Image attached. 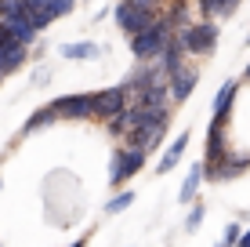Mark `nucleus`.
I'll return each instance as SVG.
<instances>
[{"label":"nucleus","mask_w":250,"mask_h":247,"mask_svg":"<svg viewBox=\"0 0 250 247\" xmlns=\"http://www.w3.org/2000/svg\"><path fill=\"white\" fill-rule=\"evenodd\" d=\"M58 116H55V109L51 106H40V109H33L29 116H25V124H22V135H33V131H40V127H51Z\"/></svg>","instance_id":"obj_18"},{"label":"nucleus","mask_w":250,"mask_h":247,"mask_svg":"<svg viewBox=\"0 0 250 247\" xmlns=\"http://www.w3.org/2000/svg\"><path fill=\"white\" fill-rule=\"evenodd\" d=\"M58 120H94V95L91 91H73V95H58L51 102Z\"/></svg>","instance_id":"obj_7"},{"label":"nucleus","mask_w":250,"mask_h":247,"mask_svg":"<svg viewBox=\"0 0 250 247\" xmlns=\"http://www.w3.org/2000/svg\"><path fill=\"white\" fill-rule=\"evenodd\" d=\"M236 95H239V80H225L218 88V95H214V120H221V124H229V113H232V106H236Z\"/></svg>","instance_id":"obj_13"},{"label":"nucleus","mask_w":250,"mask_h":247,"mask_svg":"<svg viewBox=\"0 0 250 247\" xmlns=\"http://www.w3.org/2000/svg\"><path fill=\"white\" fill-rule=\"evenodd\" d=\"M196 84H200V69H196L192 62H185V66H178L174 73H167L170 106H182V102H188V95L196 91Z\"/></svg>","instance_id":"obj_9"},{"label":"nucleus","mask_w":250,"mask_h":247,"mask_svg":"<svg viewBox=\"0 0 250 247\" xmlns=\"http://www.w3.org/2000/svg\"><path fill=\"white\" fill-rule=\"evenodd\" d=\"M203 167V164H200ZM250 167V149H232L229 146V153L218 160V164H210V167H203V178H210V182H232V178H239Z\"/></svg>","instance_id":"obj_8"},{"label":"nucleus","mask_w":250,"mask_h":247,"mask_svg":"<svg viewBox=\"0 0 250 247\" xmlns=\"http://www.w3.org/2000/svg\"><path fill=\"white\" fill-rule=\"evenodd\" d=\"M156 19H160V7H138L131 0H116L113 4V22L124 37H134L138 29H145V25L156 22Z\"/></svg>","instance_id":"obj_4"},{"label":"nucleus","mask_w":250,"mask_h":247,"mask_svg":"<svg viewBox=\"0 0 250 247\" xmlns=\"http://www.w3.org/2000/svg\"><path fill=\"white\" fill-rule=\"evenodd\" d=\"M0 185H4V182H0Z\"/></svg>","instance_id":"obj_28"},{"label":"nucleus","mask_w":250,"mask_h":247,"mask_svg":"<svg viewBox=\"0 0 250 247\" xmlns=\"http://www.w3.org/2000/svg\"><path fill=\"white\" fill-rule=\"evenodd\" d=\"M145 157H149V153L131 149V146H120V149L113 153V160H109V185H113V189L127 185V182H131V178L145 167Z\"/></svg>","instance_id":"obj_6"},{"label":"nucleus","mask_w":250,"mask_h":247,"mask_svg":"<svg viewBox=\"0 0 250 247\" xmlns=\"http://www.w3.org/2000/svg\"><path fill=\"white\" fill-rule=\"evenodd\" d=\"M188 138H192V135H188V131H182L174 142H170V146H167V153H163V157H160V164H156V175H170L178 164H182V157H185V149H188Z\"/></svg>","instance_id":"obj_14"},{"label":"nucleus","mask_w":250,"mask_h":247,"mask_svg":"<svg viewBox=\"0 0 250 247\" xmlns=\"http://www.w3.org/2000/svg\"><path fill=\"white\" fill-rule=\"evenodd\" d=\"M124 106H127V91L120 88V84L94 91V120H113Z\"/></svg>","instance_id":"obj_10"},{"label":"nucleus","mask_w":250,"mask_h":247,"mask_svg":"<svg viewBox=\"0 0 250 247\" xmlns=\"http://www.w3.org/2000/svg\"><path fill=\"white\" fill-rule=\"evenodd\" d=\"M203 218H207V203H196V207L185 215V233H196V229L203 225Z\"/></svg>","instance_id":"obj_21"},{"label":"nucleus","mask_w":250,"mask_h":247,"mask_svg":"<svg viewBox=\"0 0 250 247\" xmlns=\"http://www.w3.org/2000/svg\"><path fill=\"white\" fill-rule=\"evenodd\" d=\"M22 4H25V19L33 22V29L44 33L51 22H58V19H65V15H73L76 0H22Z\"/></svg>","instance_id":"obj_5"},{"label":"nucleus","mask_w":250,"mask_h":247,"mask_svg":"<svg viewBox=\"0 0 250 247\" xmlns=\"http://www.w3.org/2000/svg\"><path fill=\"white\" fill-rule=\"evenodd\" d=\"M47 80H51V69H47V66H40V69H33V88H44Z\"/></svg>","instance_id":"obj_23"},{"label":"nucleus","mask_w":250,"mask_h":247,"mask_svg":"<svg viewBox=\"0 0 250 247\" xmlns=\"http://www.w3.org/2000/svg\"><path fill=\"white\" fill-rule=\"evenodd\" d=\"M239 233H243V229H239V222H229V225H225V236H221V244H218V247H236Z\"/></svg>","instance_id":"obj_22"},{"label":"nucleus","mask_w":250,"mask_h":247,"mask_svg":"<svg viewBox=\"0 0 250 247\" xmlns=\"http://www.w3.org/2000/svg\"><path fill=\"white\" fill-rule=\"evenodd\" d=\"M19 19H25L22 0H0V22H19Z\"/></svg>","instance_id":"obj_19"},{"label":"nucleus","mask_w":250,"mask_h":247,"mask_svg":"<svg viewBox=\"0 0 250 247\" xmlns=\"http://www.w3.org/2000/svg\"><path fill=\"white\" fill-rule=\"evenodd\" d=\"M200 185H203V167H200V164H192V167L185 171L182 189H178V203H192V200H196V193H200Z\"/></svg>","instance_id":"obj_17"},{"label":"nucleus","mask_w":250,"mask_h":247,"mask_svg":"<svg viewBox=\"0 0 250 247\" xmlns=\"http://www.w3.org/2000/svg\"><path fill=\"white\" fill-rule=\"evenodd\" d=\"M69 247H87V236H80V240H73Z\"/></svg>","instance_id":"obj_26"},{"label":"nucleus","mask_w":250,"mask_h":247,"mask_svg":"<svg viewBox=\"0 0 250 247\" xmlns=\"http://www.w3.org/2000/svg\"><path fill=\"white\" fill-rule=\"evenodd\" d=\"M170 25H167V19H160L156 22H149L145 25V29H138L134 37H127V44H131V55L138 58V62H156V55L163 51V44H167L170 40Z\"/></svg>","instance_id":"obj_2"},{"label":"nucleus","mask_w":250,"mask_h":247,"mask_svg":"<svg viewBox=\"0 0 250 247\" xmlns=\"http://www.w3.org/2000/svg\"><path fill=\"white\" fill-rule=\"evenodd\" d=\"M243 80H250V62H247V69H243Z\"/></svg>","instance_id":"obj_27"},{"label":"nucleus","mask_w":250,"mask_h":247,"mask_svg":"<svg viewBox=\"0 0 250 247\" xmlns=\"http://www.w3.org/2000/svg\"><path fill=\"white\" fill-rule=\"evenodd\" d=\"M236 247H250V229H243V233H239V240H236Z\"/></svg>","instance_id":"obj_24"},{"label":"nucleus","mask_w":250,"mask_h":247,"mask_svg":"<svg viewBox=\"0 0 250 247\" xmlns=\"http://www.w3.org/2000/svg\"><path fill=\"white\" fill-rule=\"evenodd\" d=\"M167 131H170V109H152V113L127 135V146L142 149V153H152V149H160V142L167 138Z\"/></svg>","instance_id":"obj_3"},{"label":"nucleus","mask_w":250,"mask_h":247,"mask_svg":"<svg viewBox=\"0 0 250 247\" xmlns=\"http://www.w3.org/2000/svg\"><path fill=\"white\" fill-rule=\"evenodd\" d=\"M131 4H138V7H160V0H131Z\"/></svg>","instance_id":"obj_25"},{"label":"nucleus","mask_w":250,"mask_h":247,"mask_svg":"<svg viewBox=\"0 0 250 247\" xmlns=\"http://www.w3.org/2000/svg\"><path fill=\"white\" fill-rule=\"evenodd\" d=\"M229 153V138H225V124L221 120H210L207 124V149H203V167L218 164L221 157Z\"/></svg>","instance_id":"obj_11"},{"label":"nucleus","mask_w":250,"mask_h":247,"mask_svg":"<svg viewBox=\"0 0 250 247\" xmlns=\"http://www.w3.org/2000/svg\"><path fill=\"white\" fill-rule=\"evenodd\" d=\"M192 4H196V11H200L203 19L221 22V19H232V15L239 11V4H243V0H192Z\"/></svg>","instance_id":"obj_12"},{"label":"nucleus","mask_w":250,"mask_h":247,"mask_svg":"<svg viewBox=\"0 0 250 247\" xmlns=\"http://www.w3.org/2000/svg\"><path fill=\"white\" fill-rule=\"evenodd\" d=\"M185 62H188V55L182 51V44H178V40H174V33H170V40H167V44H163V51L156 55V66L163 69V76H167V73H174L178 66H185Z\"/></svg>","instance_id":"obj_16"},{"label":"nucleus","mask_w":250,"mask_h":247,"mask_svg":"<svg viewBox=\"0 0 250 247\" xmlns=\"http://www.w3.org/2000/svg\"><path fill=\"white\" fill-rule=\"evenodd\" d=\"M102 51L105 47L94 44V40H73V44H62V58L65 62H94Z\"/></svg>","instance_id":"obj_15"},{"label":"nucleus","mask_w":250,"mask_h":247,"mask_svg":"<svg viewBox=\"0 0 250 247\" xmlns=\"http://www.w3.org/2000/svg\"><path fill=\"white\" fill-rule=\"evenodd\" d=\"M174 40L182 44V51H185V55L207 58L214 47H218L221 29H218V22L203 19V22H188V25H182V29H174Z\"/></svg>","instance_id":"obj_1"},{"label":"nucleus","mask_w":250,"mask_h":247,"mask_svg":"<svg viewBox=\"0 0 250 247\" xmlns=\"http://www.w3.org/2000/svg\"><path fill=\"white\" fill-rule=\"evenodd\" d=\"M131 203H134V193H131V189H120L116 197L105 203V215H120V211H127Z\"/></svg>","instance_id":"obj_20"}]
</instances>
